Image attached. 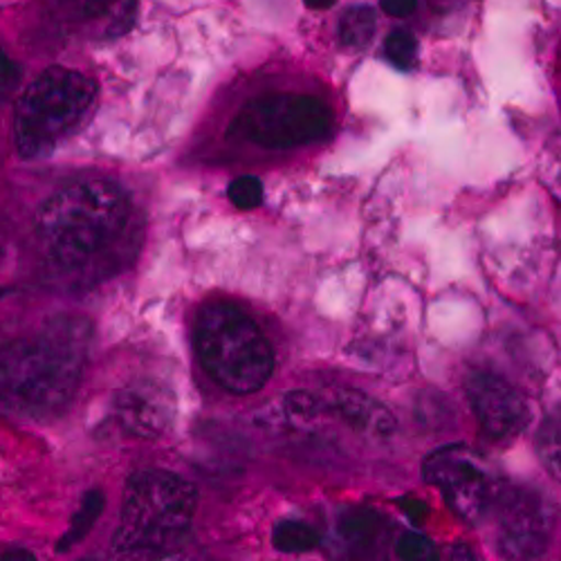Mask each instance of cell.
<instances>
[{"mask_svg":"<svg viewBox=\"0 0 561 561\" xmlns=\"http://www.w3.org/2000/svg\"><path fill=\"white\" fill-rule=\"evenodd\" d=\"M36 237L48 265L77 288H90L124 267L137 225L128 194L102 178L72 182L43 205Z\"/></svg>","mask_w":561,"mask_h":561,"instance_id":"6da1fadb","label":"cell"},{"mask_svg":"<svg viewBox=\"0 0 561 561\" xmlns=\"http://www.w3.org/2000/svg\"><path fill=\"white\" fill-rule=\"evenodd\" d=\"M88 344V323L66 317L41 337L0 346V407L25 417L68 407L81 382Z\"/></svg>","mask_w":561,"mask_h":561,"instance_id":"7a4b0ae2","label":"cell"},{"mask_svg":"<svg viewBox=\"0 0 561 561\" xmlns=\"http://www.w3.org/2000/svg\"><path fill=\"white\" fill-rule=\"evenodd\" d=\"M198 507L196 488L178 474L145 470L128 479L111 561H162L190 537Z\"/></svg>","mask_w":561,"mask_h":561,"instance_id":"3957f363","label":"cell"},{"mask_svg":"<svg viewBox=\"0 0 561 561\" xmlns=\"http://www.w3.org/2000/svg\"><path fill=\"white\" fill-rule=\"evenodd\" d=\"M196 351L207 376L233 396L261 391L274 373V351L259 323L227 301L201 310Z\"/></svg>","mask_w":561,"mask_h":561,"instance_id":"277c9868","label":"cell"},{"mask_svg":"<svg viewBox=\"0 0 561 561\" xmlns=\"http://www.w3.org/2000/svg\"><path fill=\"white\" fill-rule=\"evenodd\" d=\"M98 85L90 77L55 66L41 72L16 102L14 142L25 160L50 156L90 115Z\"/></svg>","mask_w":561,"mask_h":561,"instance_id":"5b68a950","label":"cell"},{"mask_svg":"<svg viewBox=\"0 0 561 561\" xmlns=\"http://www.w3.org/2000/svg\"><path fill=\"white\" fill-rule=\"evenodd\" d=\"M333 113L310 95L276 92L250 102L229 124V137L263 149H295L329 135Z\"/></svg>","mask_w":561,"mask_h":561,"instance_id":"8992f818","label":"cell"},{"mask_svg":"<svg viewBox=\"0 0 561 561\" xmlns=\"http://www.w3.org/2000/svg\"><path fill=\"white\" fill-rule=\"evenodd\" d=\"M423 477L462 522L477 524L492 510L499 485L483 456L465 445H447L427 456Z\"/></svg>","mask_w":561,"mask_h":561,"instance_id":"52a82bcc","label":"cell"},{"mask_svg":"<svg viewBox=\"0 0 561 561\" xmlns=\"http://www.w3.org/2000/svg\"><path fill=\"white\" fill-rule=\"evenodd\" d=\"M496 541L505 561H537L546 554L554 528V512L548 499L530 485H505L496 490Z\"/></svg>","mask_w":561,"mask_h":561,"instance_id":"ba28073f","label":"cell"},{"mask_svg":"<svg viewBox=\"0 0 561 561\" xmlns=\"http://www.w3.org/2000/svg\"><path fill=\"white\" fill-rule=\"evenodd\" d=\"M465 393L481 432L494 443L517 438L530 423V409L522 391L492 370L472 373L465 382Z\"/></svg>","mask_w":561,"mask_h":561,"instance_id":"9c48e42d","label":"cell"},{"mask_svg":"<svg viewBox=\"0 0 561 561\" xmlns=\"http://www.w3.org/2000/svg\"><path fill=\"white\" fill-rule=\"evenodd\" d=\"M113 415L128 436L153 440L164 436L173 425L175 398L164 385L142 378L117 391Z\"/></svg>","mask_w":561,"mask_h":561,"instance_id":"30bf717a","label":"cell"},{"mask_svg":"<svg viewBox=\"0 0 561 561\" xmlns=\"http://www.w3.org/2000/svg\"><path fill=\"white\" fill-rule=\"evenodd\" d=\"M59 23L85 41L124 36L137 16V0H55Z\"/></svg>","mask_w":561,"mask_h":561,"instance_id":"8fae6325","label":"cell"},{"mask_svg":"<svg viewBox=\"0 0 561 561\" xmlns=\"http://www.w3.org/2000/svg\"><path fill=\"white\" fill-rule=\"evenodd\" d=\"M321 404L323 411H333L348 427L362 434L387 438L398 427L393 413L382 402L351 387L329 389L321 396Z\"/></svg>","mask_w":561,"mask_h":561,"instance_id":"7c38bea8","label":"cell"},{"mask_svg":"<svg viewBox=\"0 0 561 561\" xmlns=\"http://www.w3.org/2000/svg\"><path fill=\"white\" fill-rule=\"evenodd\" d=\"M385 533V522L380 512L366 505L348 507L337 524V537L346 552L355 559H366L376 552Z\"/></svg>","mask_w":561,"mask_h":561,"instance_id":"4fadbf2b","label":"cell"},{"mask_svg":"<svg viewBox=\"0 0 561 561\" xmlns=\"http://www.w3.org/2000/svg\"><path fill=\"white\" fill-rule=\"evenodd\" d=\"M104 503H106V499H104V492H102V490H90V492H85V496L81 499L79 510L75 512V517L70 519L68 530L64 533V537H61L59 543H57V550H59V552L72 550L75 546H79V543L88 537V533H90L92 528H95L98 519L102 517Z\"/></svg>","mask_w":561,"mask_h":561,"instance_id":"5bb4252c","label":"cell"},{"mask_svg":"<svg viewBox=\"0 0 561 561\" xmlns=\"http://www.w3.org/2000/svg\"><path fill=\"white\" fill-rule=\"evenodd\" d=\"M378 14L368 5H353L340 21V43L348 50H362L376 36Z\"/></svg>","mask_w":561,"mask_h":561,"instance_id":"9a60e30c","label":"cell"},{"mask_svg":"<svg viewBox=\"0 0 561 561\" xmlns=\"http://www.w3.org/2000/svg\"><path fill=\"white\" fill-rule=\"evenodd\" d=\"M321 537L319 533L299 519H284L278 522L272 530V543L278 552L284 554H301V552H310L319 546Z\"/></svg>","mask_w":561,"mask_h":561,"instance_id":"2e32d148","label":"cell"},{"mask_svg":"<svg viewBox=\"0 0 561 561\" xmlns=\"http://www.w3.org/2000/svg\"><path fill=\"white\" fill-rule=\"evenodd\" d=\"M537 447L548 474L561 483V413L552 415L543 425Z\"/></svg>","mask_w":561,"mask_h":561,"instance_id":"e0dca14e","label":"cell"},{"mask_svg":"<svg viewBox=\"0 0 561 561\" xmlns=\"http://www.w3.org/2000/svg\"><path fill=\"white\" fill-rule=\"evenodd\" d=\"M385 55H387V59L396 68L411 70L415 66V59H417V41H415V36L409 30H402V27L393 30L387 36Z\"/></svg>","mask_w":561,"mask_h":561,"instance_id":"ac0fdd59","label":"cell"},{"mask_svg":"<svg viewBox=\"0 0 561 561\" xmlns=\"http://www.w3.org/2000/svg\"><path fill=\"white\" fill-rule=\"evenodd\" d=\"M263 196H265L263 184L254 175H241L237 180H231L227 186L229 203L241 211H252V209L261 207Z\"/></svg>","mask_w":561,"mask_h":561,"instance_id":"d6986e66","label":"cell"},{"mask_svg":"<svg viewBox=\"0 0 561 561\" xmlns=\"http://www.w3.org/2000/svg\"><path fill=\"white\" fill-rule=\"evenodd\" d=\"M400 561H440L438 548L432 539L420 533H404L396 546Z\"/></svg>","mask_w":561,"mask_h":561,"instance_id":"ffe728a7","label":"cell"},{"mask_svg":"<svg viewBox=\"0 0 561 561\" xmlns=\"http://www.w3.org/2000/svg\"><path fill=\"white\" fill-rule=\"evenodd\" d=\"M382 10L393 19H404L415 12L417 0H380Z\"/></svg>","mask_w":561,"mask_h":561,"instance_id":"44dd1931","label":"cell"},{"mask_svg":"<svg viewBox=\"0 0 561 561\" xmlns=\"http://www.w3.org/2000/svg\"><path fill=\"white\" fill-rule=\"evenodd\" d=\"M402 510H404L407 517L415 524H423L427 519V505L423 501H417V499H404Z\"/></svg>","mask_w":561,"mask_h":561,"instance_id":"7402d4cb","label":"cell"},{"mask_svg":"<svg viewBox=\"0 0 561 561\" xmlns=\"http://www.w3.org/2000/svg\"><path fill=\"white\" fill-rule=\"evenodd\" d=\"M0 561H36V557L30 550L14 548V550H8V552L0 554Z\"/></svg>","mask_w":561,"mask_h":561,"instance_id":"603a6c76","label":"cell"},{"mask_svg":"<svg viewBox=\"0 0 561 561\" xmlns=\"http://www.w3.org/2000/svg\"><path fill=\"white\" fill-rule=\"evenodd\" d=\"M451 561H477V557H474V552H472V548H470V546L460 543V546H456V548H454V552H451Z\"/></svg>","mask_w":561,"mask_h":561,"instance_id":"cb8c5ba5","label":"cell"},{"mask_svg":"<svg viewBox=\"0 0 561 561\" xmlns=\"http://www.w3.org/2000/svg\"><path fill=\"white\" fill-rule=\"evenodd\" d=\"M304 3L310 10H329V8H333L337 3V0H304Z\"/></svg>","mask_w":561,"mask_h":561,"instance_id":"d4e9b609","label":"cell"},{"mask_svg":"<svg viewBox=\"0 0 561 561\" xmlns=\"http://www.w3.org/2000/svg\"><path fill=\"white\" fill-rule=\"evenodd\" d=\"M85 561H98V559H85Z\"/></svg>","mask_w":561,"mask_h":561,"instance_id":"484cf974","label":"cell"}]
</instances>
